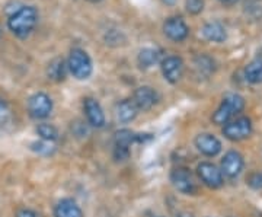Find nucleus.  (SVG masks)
<instances>
[{
    "label": "nucleus",
    "instance_id": "obj_11",
    "mask_svg": "<svg viewBox=\"0 0 262 217\" xmlns=\"http://www.w3.org/2000/svg\"><path fill=\"white\" fill-rule=\"evenodd\" d=\"M163 32L169 39L175 42H182L189 35V28L184 19L173 16V18L166 19V22L163 24Z\"/></svg>",
    "mask_w": 262,
    "mask_h": 217
},
{
    "label": "nucleus",
    "instance_id": "obj_26",
    "mask_svg": "<svg viewBox=\"0 0 262 217\" xmlns=\"http://www.w3.org/2000/svg\"><path fill=\"white\" fill-rule=\"evenodd\" d=\"M15 217H41L38 214L37 211H34V210H31V208H19L18 211H16V214Z\"/></svg>",
    "mask_w": 262,
    "mask_h": 217
},
{
    "label": "nucleus",
    "instance_id": "obj_29",
    "mask_svg": "<svg viewBox=\"0 0 262 217\" xmlns=\"http://www.w3.org/2000/svg\"><path fill=\"white\" fill-rule=\"evenodd\" d=\"M178 217H192V214H189L187 211H184V213H179Z\"/></svg>",
    "mask_w": 262,
    "mask_h": 217
},
{
    "label": "nucleus",
    "instance_id": "obj_22",
    "mask_svg": "<svg viewBox=\"0 0 262 217\" xmlns=\"http://www.w3.org/2000/svg\"><path fill=\"white\" fill-rule=\"evenodd\" d=\"M31 149L37 151L38 155H51L56 150L54 142H47V140H39V142H34L31 144Z\"/></svg>",
    "mask_w": 262,
    "mask_h": 217
},
{
    "label": "nucleus",
    "instance_id": "obj_9",
    "mask_svg": "<svg viewBox=\"0 0 262 217\" xmlns=\"http://www.w3.org/2000/svg\"><path fill=\"white\" fill-rule=\"evenodd\" d=\"M244 166V156L236 150L227 151L225 155V158L222 159V172H223V177L229 178V180H236L242 173Z\"/></svg>",
    "mask_w": 262,
    "mask_h": 217
},
{
    "label": "nucleus",
    "instance_id": "obj_3",
    "mask_svg": "<svg viewBox=\"0 0 262 217\" xmlns=\"http://www.w3.org/2000/svg\"><path fill=\"white\" fill-rule=\"evenodd\" d=\"M67 67H69L70 73L75 76L76 79H79V80L89 79L91 75H92V72H94L91 57H89V54L84 50H80V48H75V50L70 51Z\"/></svg>",
    "mask_w": 262,
    "mask_h": 217
},
{
    "label": "nucleus",
    "instance_id": "obj_19",
    "mask_svg": "<svg viewBox=\"0 0 262 217\" xmlns=\"http://www.w3.org/2000/svg\"><path fill=\"white\" fill-rule=\"evenodd\" d=\"M245 77L249 83H262V58H255L245 67Z\"/></svg>",
    "mask_w": 262,
    "mask_h": 217
},
{
    "label": "nucleus",
    "instance_id": "obj_20",
    "mask_svg": "<svg viewBox=\"0 0 262 217\" xmlns=\"http://www.w3.org/2000/svg\"><path fill=\"white\" fill-rule=\"evenodd\" d=\"M159 51L155 50V48H143L139 56H137V61H139V66L141 69H150L151 66H155L158 61H159Z\"/></svg>",
    "mask_w": 262,
    "mask_h": 217
},
{
    "label": "nucleus",
    "instance_id": "obj_27",
    "mask_svg": "<svg viewBox=\"0 0 262 217\" xmlns=\"http://www.w3.org/2000/svg\"><path fill=\"white\" fill-rule=\"evenodd\" d=\"M6 110V101L0 96V113H3Z\"/></svg>",
    "mask_w": 262,
    "mask_h": 217
},
{
    "label": "nucleus",
    "instance_id": "obj_4",
    "mask_svg": "<svg viewBox=\"0 0 262 217\" xmlns=\"http://www.w3.org/2000/svg\"><path fill=\"white\" fill-rule=\"evenodd\" d=\"M223 134L226 139L232 142H241L252 134V121L248 117L233 118L232 121L223 125Z\"/></svg>",
    "mask_w": 262,
    "mask_h": 217
},
{
    "label": "nucleus",
    "instance_id": "obj_16",
    "mask_svg": "<svg viewBox=\"0 0 262 217\" xmlns=\"http://www.w3.org/2000/svg\"><path fill=\"white\" fill-rule=\"evenodd\" d=\"M137 106L133 102V99H124L117 105V118L120 123H131L137 117Z\"/></svg>",
    "mask_w": 262,
    "mask_h": 217
},
{
    "label": "nucleus",
    "instance_id": "obj_12",
    "mask_svg": "<svg viewBox=\"0 0 262 217\" xmlns=\"http://www.w3.org/2000/svg\"><path fill=\"white\" fill-rule=\"evenodd\" d=\"M195 147L207 158H214L222 151V142L210 133H203L195 137Z\"/></svg>",
    "mask_w": 262,
    "mask_h": 217
},
{
    "label": "nucleus",
    "instance_id": "obj_7",
    "mask_svg": "<svg viewBox=\"0 0 262 217\" xmlns=\"http://www.w3.org/2000/svg\"><path fill=\"white\" fill-rule=\"evenodd\" d=\"M170 182L182 194L192 196V194L196 192V184L194 181V177L187 168L178 166V168L172 170L170 172Z\"/></svg>",
    "mask_w": 262,
    "mask_h": 217
},
{
    "label": "nucleus",
    "instance_id": "obj_25",
    "mask_svg": "<svg viewBox=\"0 0 262 217\" xmlns=\"http://www.w3.org/2000/svg\"><path fill=\"white\" fill-rule=\"evenodd\" d=\"M185 8L188 13L198 15L204 9V0H185Z\"/></svg>",
    "mask_w": 262,
    "mask_h": 217
},
{
    "label": "nucleus",
    "instance_id": "obj_2",
    "mask_svg": "<svg viewBox=\"0 0 262 217\" xmlns=\"http://www.w3.org/2000/svg\"><path fill=\"white\" fill-rule=\"evenodd\" d=\"M245 108V99L237 94H227L223 98L220 106L215 110L211 120L217 125H225L232 121L239 113H242Z\"/></svg>",
    "mask_w": 262,
    "mask_h": 217
},
{
    "label": "nucleus",
    "instance_id": "obj_5",
    "mask_svg": "<svg viewBox=\"0 0 262 217\" xmlns=\"http://www.w3.org/2000/svg\"><path fill=\"white\" fill-rule=\"evenodd\" d=\"M196 175L201 180V182L208 188L217 189L223 187L225 177L222 169H219L211 162H201L196 166Z\"/></svg>",
    "mask_w": 262,
    "mask_h": 217
},
{
    "label": "nucleus",
    "instance_id": "obj_1",
    "mask_svg": "<svg viewBox=\"0 0 262 217\" xmlns=\"http://www.w3.org/2000/svg\"><path fill=\"white\" fill-rule=\"evenodd\" d=\"M38 22V12L34 6H24L16 10L13 15L8 19V27L19 38L28 37L34 31Z\"/></svg>",
    "mask_w": 262,
    "mask_h": 217
},
{
    "label": "nucleus",
    "instance_id": "obj_33",
    "mask_svg": "<svg viewBox=\"0 0 262 217\" xmlns=\"http://www.w3.org/2000/svg\"><path fill=\"white\" fill-rule=\"evenodd\" d=\"M0 34H2V31H0Z\"/></svg>",
    "mask_w": 262,
    "mask_h": 217
},
{
    "label": "nucleus",
    "instance_id": "obj_32",
    "mask_svg": "<svg viewBox=\"0 0 262 217\" xmlns=\"http://www.w3.org/2000/svg\"><path fill=\"white\" fill-rule=\"evenodd\" d=\"M248 2H251V3H255V2H258V0H248Z\"/></svg>",
    "mask_w": 262,
    "mask_h": 217
},
{
    "label": "nucleus",
    "instance_id": "obj_30",
    "mask_svg": "<svg viewBox=\"0 0 262 217\" xmlns=\"http://www.w3.org/2000/svg\"><path fill=\"white\" fill-rule=\"evenodd\" d=\"M163 3H166V5H170V6H172V5H175V3H177V0H163Z\"/></svg>",
    "mask_w": 262,
    "mask_h": 217
},
{
    "label": "nucleus",
    "instance_id": "obj_10",
    "mask_svg": "<svg viewBox=\"0 0 262 217\" xmlns=\"http://www.w3.org/2000/svg\"><path fill=\"white\" fill-rule=\"evenodd\" d=\"M160 69L169 83H177L184 75V61L178 56H168L162 60Z\"/></svg>",
    "mask_w": 262,
    "mask_h": 217
},
{
    "label": "nucleus",
    "instance_id": "obj_31",
    "mask_svg": "<svg viewBox=\"0 0 262 217\" xmlns=\"http://www.w3.org/2000/svg\"><path fill=\"white\" fill-rule=\"evenodd\" d=\"M86 2H91V3H96V2H101V0H86Z\"/></svg>",
    "mask_w": 262,
    "mask_h": 217
},
{
    "label": "nucleus",
    "instance_id": "obj_15",
    "mask_svg": "<svg viewBox=\"0 0 262 217\" xmlns=\"http://www.w3.org/2000/svg\"><path fill=\"white\" fill-rule=\"evenodd\" d=\"M54 217H83V211L75 200L63 199L54 207Z\"/></svg>",
    "mask_w": 262,
    "mask_h": 217
},
{
    "label": "nucleus",
    "instance_id": "obj_23",
    "mask_svg": "<svg viewBox=\"0 0 262 217\" xmlns=\"http://www.w3.org/2000/svg\"><path fill=\"white\" fill-rule=\"evenodd\" d=\"M246 184L252 189H262V172L261 170H253L248 175Z\"/></svg>",
    "mask_w": 262,
    "mask_h": 217
},
{
    "label": "nucleus",
    "instance_id": "obj_8",
    "mask_svg": "<svg viewBox=\"0 0 262 217\" xmlns=\"http://www.w3.org/2000/svg\"><path fill=\"white\" fill-rule=\"evenodd\" d=\"M139 140V134L133 133L131 130H120L115 133V147H114V156L115 159L124 161L130 156V147L134 142Z\"/></svg>",
    "mask_w": 262,
    "mask_h": 217
},
{
    "label": "nucleus",
    "instance_id": "obj_24",
    "mask_svg": "<svg viewBox=\"0 0 262 217\" xmlns=\"http://www.w3.org/2000/svg\"><path fill=\"white\" fill-rule=\"evenodd\" d=\"M195 66L196 69H200V70H206L207 73H210L213 69H214V61L210 58V57L207 56H200L195 58Z\"/></svg>",
    "mask_w": 262,
    "mask_h": 217
},
{
    "label": "nucleus",
    "instance_id": "obj_28",
    "mask_svg": "<svg viewBox=\"0 0 262 217\" xmlns=\"http://www.w3.org/2000/svg\"><path fill=\"white\" fill-rule=\"evenodd\" d=\"M223 5H234V3H237L239 0H220Z\"/></svg>",
    "mask_w": 262,
    "mask_h": 217
},
{
    "label": "nucleus",
    "instance_id": "obj_18",
    "mask_svg": "<svg viewBox=\"0 0 262 217\" xmlns=\"http://www.w3.org/2000/svg\"><path fill=\"white\" fill-rule=\"evenodd\" d=\"M67 64L61 57H57L53 61H50L47 67V76L48 79L54 80V82H63L67 75Z\"/></svg>",
    "mask_w": 262,
    "mask_h": 217
},
{
    "label": "nucleus",
    "instance_id": "obj_14",
    "mask_svg": "<svg viewBox=\"0 0 262 217\" xmlns=\"http://www.w3.org/2000/svg\"><path fill=\"white\" fill-rule=\"evenodd\" d=\"M83 110L84 115L88 118V123L92 127L102 128L105 125V114H103L101 104L94 98H86L83 101Z\"/></svg>",
    "mask_w": 262,
    "mask_h": 217
},
{
    "label": "nucleus",
    "instance_id": "obj_6",
    "mask_svg": "<svg viewBox=\"0 0 262 217\" xmlns=\"http://www.w3.org/2000/svg\"><path fill=\"white\" fill-rule=\"evenodd\" d=\"M29 115L35 120H44L53 111V101L47 94L37 92L28 99Z\"/></svg>",
    "mask_w": 262,
    "mask_h": 217
},
{
    "label": "nucleus",
    "instance_id": "obj_17",
    "mask_svg": "<svg viewBox=\"0 0 262 217\" xmlns=\"http://www.w3.org/2000/svg\"><path fill=\"white\" fill-rule=\"evenodd\" d=\"M203 35L213 42H225L227 32L220 22H208L203 27Z\"/></svg>",
    "mask_w": 262,
    "mask_h": 217
},
{
    "label": "nucleus",
    "instance_id": "obj_21",
    "mask_svg": "<svg viewBox=\"0 0 262 217\" xmlns=\"http://www.w3.org/2000/svg\"><path fill=\"white\" fill-rule=\"evenodd\" d=\"M38 136L41 137V140H47V142H56L58 139V132L54 125L47 123L39 124L37 127Z\"/></svg>",
    "mask_w": 262,
    "mask_h": 217
},
{
    "label": "nucleus",
    "instance_id": "obj_13",
    "mask_svg": "<svg viewBox=\"0 0 262 217\" xmlns=\"http://www.w3.org/2000/svg\"><path fill=\"white\" fill-rule=\"evenodd\" d=\"M158 99H159L158 92L150 86H140L136 89V92L133 95V102L136 104L139 111L151 110L155 104L158 102Z\"/></svg>",
    "mask_w": 262,
    "mask_h": 217
}]
</instances>
